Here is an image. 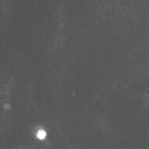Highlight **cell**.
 <instances>
[{
    "label": "cell",
    "mask_w": 149,
    "mask_h": 149,
    "mask_svg": "<svg viewBox=\"0 0 149 149\" xmlns=\"http://www.w3.org/2000/svg\"><path fill=\"white\" fill-rule=\"evenodd\" d=\"M45 131L43 130H39V131H37V139H45Z\"/></svg>",
    "instance_id": "obj_1"
}]
</instances>
